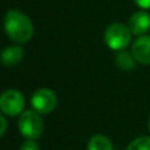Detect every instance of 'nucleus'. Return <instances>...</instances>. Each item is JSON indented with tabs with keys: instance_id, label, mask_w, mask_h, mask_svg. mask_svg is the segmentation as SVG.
Listing matches in <instances>:
<instances>
[{
	"instance_id": "obj_1",
	"label": "nucleus",
	"mask_w": 150,
	"mask_h": 150,
	"mask_svg": "<svg viewBox=\"0 0 150 150\" xmlns=\"http://www.w3.org/2000/svg\"><path fill=\"white\" fill-rule=\"evenodd\" d=\"M4 30L13 42L18 45L30 41L34 33L32 20L18 9H11L4 16Z\"/></svg>"
},
{
	"instance_id": "obj_2",
	"label": "nucleus",
	"mask_w": 150,
	"mask_h": 150,
	"mask_svg": "<svg viewBox=\"0 0 150 150\" xmlns=\"http://www.w3.org/2000/svg\"><path fill=\"white\" fill-rule=\"evenodd\" d=\"M132 40V32L129 26L124 25L121 23H113L107 26L104 32V41L109 49L115 52L124 50Z\"/></svg>"
},
{
	"instance_id": "obj_3",
	"label": "nucleus",
	"mask_w": 150,
	"mask_h": 150,
	"mask_svg": "<svg viewBox=\"0 0 150 150\" xmlns=\"http://www.w3.org/2000/svg\"><path fill=\"white\" fill-rule=\"evenodd\" d=\"M20 133L26 140H37L42 134L44 122L38 112L36 111H24L20 115L17 121Z\"/></svg>"
},
{
	"instance_id": "obj_4",
	"label": "nucleus",
	"mask_w": 150,
	"mask_h": 150,
	"mask_svg": "<svg viewBox=\"0 0 150 150\" xmlns=\"http://www.w3.org/2000/svg\"><path fill=\"white\" fill-rule=\"evenodd\" d=\"M25 98L20 91L7 90L0 95V111L8 116H17L24 112Z\"/></svg>"
},
{
	"instance_id": "obj_5",
	"label": "nucleus",
	"mask_w": 150,
	"mask_h": 150,
	"mask_svg": "<svg viewBox=\"0 0 150 150\" xmlns=\"http://www.w3.org/2000/svg\"><path fill=\"white\" fill-rule=\"evenodd\" d=\"M32 107L40 115H47L57 107V96L49 88H40L32 95Z\"/></svg>"
},
{
	"instance_id": "obj_6",
	"label": "nucleus",
	"mask_w": 150,
	"mask_h": 150,
	"mask_svg": "<svg viewBox=\"0 0 150 150\" xmlns=\"http://www.w3.org/2000/svg\"><path fill=\"white\" fill-rule=\"evenodd\" d=\"M128 26L134 36H145V33L150 29V15L145 9L137 11L130 16Z\"/></svg>"
},
{
	"instance_id": "obj_7",
	"label": "nucleus",
	"mask_w": 150,
	"mask_h": 150,
	"mask_svg": "<svg viewBox=\"0 0 150 150\" xmlns=\"http://www.w3.org/2000/svg\"><path fill=\"white\" fill-rule=\"evenodd\" d=\"M132 54L141 65H150V36L137 37L132 45Z\"/></svg>"
},
{
	"instance_id": "obj_8",
	"label": "nucleus",
	"mask_w": 150,
	"mask_h": 150,
	"mask_svg": "<svg viewBox=\"0 0 150 150\" xmlns=\"http://www.w3.org/2000/svg\"><path fill=\"white\" fill-rule=\"evenodd\" d=\"M24 58V49L18 45H12V46L5 47L0 54V62L7 67H13L18 65Z\"/></svg>"
},
{
	"instance_id": "obj_9",
	"label": "nucleus",
	"mask_w": 150,
	"mask_h": 150,
	"mask_svg": "<svg viewBox=\"0 0 150 150\" xmlns=\"http://www.w3.org/2000/svg\"><path fill=\"white\" fill-rule=\"evenodd\" d=\"M115 62H116L119 69H121V70H124V71H130L136 67V62H137V61L134 59L132 52L129 53L124 49V50L117 52L116 57H115Z\"/></svg>"
},
{
	"instance_id": "obj_10",
	"label": "nucleus",
	"mask_w": 150,
	"mask_h": 150,
	"mask_svg": "<svg viewBox=\"0 0 150 150\" xmlns=\"http://www.w3.org/2000/svg\"><path fill=\"white\" fill-rule=\"evenodd\" d=\"M87 150H113V145L108 137L103 134H96L90 138Z\"/></svg>"
},
{
	"instance_id": "obj_11",
	"label": "nucleus",
	"mask_w": 150,
	"mask_h": 150,
	"mask_svg": "<svg viewBox=\"0 0 150 150\" xmlns=\"http://www.w3.org/2000/svg\"><path fill=\"white\" fill-rule=\"evenodd\" d=\"M125 150H150V137L149 136H141L130 141Z\"/></svg>"
},
{
	"instance_id": "obj_12",
	"label": "nucleus",
	"mask_w": 150,
	"mask_h": 150,
	"mask_svg": "<svg viewBox=\"0 0 150 150\" xmlns=\"http://www.w3.org/2000/svg\"><path fill=\"white\" fill-rule=\"evenodd\" d=\"M20 150H40L36 140H25L20 146Z\"/></svg>"
},
{
	"instance_id": "obj_13",
	"label": "nucleus",
	"mask_w": 150,
	"mask_h": 150,
	"mask_svg": "<svg viewBox=\"0 0 150 150\" xmlns=\"http://www.w3.org/2000/svg\"><path fill=\"white\" fill-rule=\"evenodd\" d=\"M7 127H8V122H7V120H5V117L3 116V115H0V137L5 133Z\"/></svg>"
},
{
	"instance_id": "obj_14",
	"label": "nucleus",
	"mask_w": 150,
	"mask_h": 150,
	"mask_svg": "<svg viewBox=\"0 0 150 150\" xmlns=\"http://www.w3.org/2000/svg\"><path fill=\"white\" fill-rule=\"evenodd\" d=\"M134 3L141 9H150V0H134Z\"/></svg>"
},
{
	"instance_id": "obj_15",
	"label": "nucleus",
	"mask_w": 150,
	"mask_h": 150,
	"mask_svg": "<svg viewBox=\"0 0 150 150\" xmlns=\"http://www.w3.org/2000/svg\"><path fill=\"white\" fill-rule=\"evenodd\" d=\"M148 128H149V132H150V117H149V121H148Z\"/></svg>"
}]
</instances>
